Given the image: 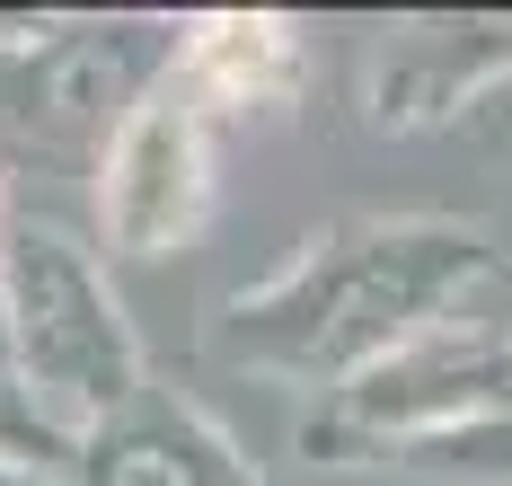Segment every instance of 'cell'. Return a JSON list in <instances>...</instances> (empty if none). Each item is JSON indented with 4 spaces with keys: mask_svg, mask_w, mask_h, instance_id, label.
Here are the masks:
<instances>
[{
    "mask_svg": "<svg viewBox=\"0 0 512 486\" xmlns=\"http://www.w3.org/2000/svg\"><path fill=\"white\" fill-rule=\"evenodd\" d=\"M62 460H71V478L53 486H265L256 460L230 442V425L195 407L186 389H168L159 372L80 442H62Z\"/></svg>",
    "mask_w": 512,
    "mask_h": 486,
    "instance_id": "cell-6",
    "label": "cell"
},
{
    "mask_svg": "<svg viewBox=\"0 0 512 486\" xmlns=\"http://www.w3.org/2000/svg\"><path fill=\"white\" fill-rule=\"evenodd\" d=\"M177 54L168 18H18L0 27V177L9 160L98 168L106 133Z\"/></svg>",
    "mask_w": 512,
    "mask_h": 486,
    "instance_id": "cell-3",
    "label": "cell"
},
{
    "mask_svg": "<svg viewBox=\"0 0 512 486\" xmlns=\"http://www.w3.org/2000/svg\"><path fill=\"white\" fill-rule=\"evenodd\" d=\"M477 407H512V319L495 310H451L398 354H380L371 372L327 389V407L301 425L318 460H380L389 442L433 425H460Z\"/></svg>",
    "mask_w": 512,
    "mask_h": 486,
    "instance_id": "cell-5",
    "label": "cell"
},
{
    "mask_svg": "<svg viewBox=\"0 0 512 486\" xmlns=\"http://www.w3.org/2000/svg\"><path fill=\"white\" fill-rule=\"evenodd\" d=\"M0 486H53L36 460H18V451H0Z\"/></svg>",
    "mask_w": 512,
    "mask_h": 486,
    "instance_id": "cell-11",
    "label": "cell"
},
{
    "mask_svg": "<svg viewBox=\"0 0 512 486\" xmlns=\"http://www.w3.org/2000/svg\"><path fill=\"white\" fill-rule=\"evenodd\" d=\"M0 380L53 451L80 442L151 380V354L98 248L45 213H9V239H0Z\"/></svg>",
    "mask_w": 512,
    "mask_h": 486,
    "instance_id": "cell-2",
    "label": "cell"
},
{
    "mask_svg": "<svg viewBox=\"0 0 512 486\" xmlns=\"http://www.w3.org/2000/svg\"><path fill=\"white\" fill-rule=\"evenodd\" d=\"M504 274V230L460 213H336L212 310V363L283 389H345Z\"/></svg>",
    "mask_w": 512,
    "mask_h": 486,
    "instance_id": "cell-1",
    "label": "cell"
},
{
    "mask_svg": "<svg viewBox=\"0 0 512 486\" xmlns=\"http://www.w3.org/2000/svg\"><path fill=\"white\" fill-rule=\"evenodd\" d=\"M512 71V18H407L371 45V124L415 133Z\"/></svg>",
    "mask_w": 512,
    "mask_h": 486,
    "instance_id": "cell-7",
    "label": "cell"
},
{
    "mask_svg": "<svg viewBox=\"0 0 512 486\" xmlns=\"http://www.w3.org/2000/svg\"><path fill=\"white\" fill-rule=\"evenodd\" d=\"M9 213H18V204H9V177H0V239H9ZM0 389H9V380H0Z\"/></svg>",
    "mask_w": 512,
    "mask_h": 486,
    "instance_id": "cell-12",
    "label": "cell"
},
{
    "mask_svg": "<svg viewBox=\"0 0 512 486\" xmlns=\"http://www.w3.org/2000/svg\"><path fill=\"white\" fill-rule=\"evenodd\" d=\"M177 71L195 80L212 98L221 124H239V115H283L301 98V27L292 18H239V9H221V18H186L177 27Z\"/></svg>",
    "mask_w": 512,
    "mask_h": 486,
    "instance_id": "cell-8",
    "label": "cell"
},
{
    "mask_svg": "<svg viewBox=\"0 0 512 486\" xmlns=\"http://www.w3.org/2000/svg\"><path fill=\"white\" fill-rule=\"evenodd\" d=\"M0 451H18V460H45L53 442L36 425H27V407H18V398H9V389H0Z\"/></svg>",
    "mask_w": 512,
    "mask_h": 486,
    "instance_id": "cell-10",
    "label": "cell"
},
{
    "mask_svg": "<svg viewBox=\"0 0 512 486\" xmlns=\"http://www.w3.org/2000/svg\"><path fill=\"white\" fill-rule=\"evenodd\" d=\"M221 115L212 98L177 71H159L151 89L124 107V124L106 133L98 151V230L115 257H177L204 239L212 204H221Z\"/></svg>",
    "mask_w": 512,
    "mask_h": 486,
    "instance_id": "cell-4",
    "label": "cell"
},
{
    "mask_svg": "<svg viewBox=\"0 0 512 486\" xmlns=\"http://www.w3.org/2000/svg\"><path fill=\"white\" fill-rule=\"evenodd\" d=\"M380 469H398L415 486H512V407H477L460 425L407 433L380 451Z\"/></svg>",
    "mask_w": 512,
    "mask_h": 486,
    "instance_id": "cell-9",
    "label": "cell"
}]
</instances>
